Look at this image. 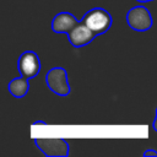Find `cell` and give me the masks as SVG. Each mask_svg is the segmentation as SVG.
Listing matches in <instances>:
<instances>
[{
  "mask_svg": "<svg viewBox=\"0 0 157 157\" xmlns=\"http://www.w3.org/2000/svg\"><path fill=\"white\" fill-rule=\"evenodd\" d=\"M86 26H88L90 29H92V32L96 36L103 34L105 33L113 23V18L112 15L104 10L103 7H93L90 11H87L81 20Z\"/></svg>",
  "mask_w": 157,
  "mask_h": 157,
  "instance_id": "6da1fadb",
  "label": "cell"
},
{
  "mask_svg": "<svg viewBox=\"0 0 157 157\" xmlns=\"http://www.w3.org/2000/svg\"><path fill=\"white\" fill-rule=\"evenodd\" d=\"M45 83L48 88L58 96H67L71 92L70 85L67 82V72L64 67L56 66L50 69L45 74Z\"/></svg>",
  "mask_w": 157,
  "mask_h": 157,
  "instance_id": "7a4b0ae2",
  "label": "cell"
},
{
  "mask_svg": "<svg viewBox=\"0 0 157 157\" xmlns=\"http://www.w3.org/2000/svg\"><path fill=\"white\" fill-rule=\"evenodd\" d=\"M126 23L131 29H134L136 32H145L152 27L153 20H152L150 11L145 6L137 5V6L131 7L128 11Z\"/></svg>",
  "mask_w": 157,
  "mask_h": 157,
  "instance_id": "3957f363",
  "label": "cell"
},
{
  "mask_svg": "<svg viewBox=\"0 0 157 157\" xmlns=\"http://www.w3.org/2000/svg\"><path fill=\"white\" fill-rule=\"evenodd\" d=\"M36 146L38 150H40L45 156L49 157H65L69 155V144L64 139H36L34 140Z\"/></svg>",
  "mask_w": 157,
  "mask_h": 157,
  "instance_id": "277c9868",
  "label": "cell"
},
{
  "mask_svg": "<svg viewBox=\"0 0 157 157\" xmlns=\"http://www.w3.org/2000/svg\"><path fill=\"white\" fill-rule=\"evenodd\" d=\"M17 70L28 80L37 76L40 71V60L38 55L32 50L22 53L17 60Z\"/></svg>",
  "mask_w": 157,
  "mask_h": 157,
  "instance_id": "5b68a950",
  "label": "cell"
},
{
  "mask_svg": "<svg viewBox=\"0 0 157 157\" xmlns=\"http://www.w3.org/2000/svg\"><path fill=\"white\" fill-rule=\"evenodd\" d=\"M94 37H96V34L92 32V29H90L88 26H86L82 21L78 22L67 33V39H69L70 44L75 48L87 45L88 43H91L94 39Z\"/></svg>",
  "mask_w": 157,
  "mask_h": 157,
  "instance_id": "8992f818",
  "label": "cell"
},
{
  "mask_svg": "<svg viewBox=\"0 0 157 157\" xmlns=\"http://www.w3.org/2000/svg\"><path fill=\"white\" fill-rule=\"evenodd\" d=\"M77 18L75 15L70 12H59L56 13L53 20H52V29L55 33H65L67 34L76 25H77Z\"/></svg>",
  "mask_w": 157,
  "mask_h": 157,
  "instance_id": "52a82bcc",
  "label": "cell"
},
{
  "mask_svg": "<svg viewBox=\"0 0 157 157\" xmlns=\"http://www.w3.org/2000/svg\"><path fill=\"white\" fill-rule=\"evenodd\" d=\"M7 90H9V92L15 98H22V97H25L27 94L28 90H29L28 78H26L25 76L12 78L9 82V85H7Z\"/></svg>",
  "mask_w": 157,
  "mask_h": 157,
  "instance_id": "ba28073f",
  "label": "cell"
},
{
  "mask_svg": "<svg viewBox=\"0 0 157 157\" xmlns=\"http://www.w3.org/2000/svg\"><path fill=\"white\" fill-rule=\"evenodd\" d=\"M144 156H156L157 157V151H155V150H146L144 152Z\"/></svg>",
  "mask_w": 157,
  "mask_h": 157,
  "instance_id": "9c48e42d",
  "label": "cell"
},
{
  "mask_svg": "<svg viewBox=\"0 0 157 157\" xmlns=\"http://www.w3.org/2000/svg\"><path fill=\"white\" fill-rule=\"evenodd\" d=\"M152 126H153V130L157 131V108H156V117H155V120L152 123Z\"/></svg>",
  "mask_w": 157,
  "mask_h": 157,
  "instance_id": "30bf717a",
  "label": "cell"
},
{
  "mask_svg": "<svg viewBox=\"0 0 157 157\" xmlns=\"http://www.w3.org/2000/svg\"><path fill=\"white\" fill-rule=\"evenodd\" d=\"M38 124H39V125H45V123H44L43 120H38V121H34V123H33V125H38Z\"/></svg>",
  "mask_w": 157,
  "mask_h": 157,
  "instance_id": "8fae6325",
  "label": "cell"
},
{
  "mask_svg": "<svg viewBox=\"0 0 157 157\" xmlns=\"http://www.w3.org/2000/svg\"><path fill=\"white\" fill-rule=\"evenodd\" d=\"M137 2H150V1H153V0H136Z\"/></svg>",
  "mask_w": 157,
  "mask_h": 157,
  "instance_id": "7c38bea8",
  "label": "cell"
}]
</instances>
